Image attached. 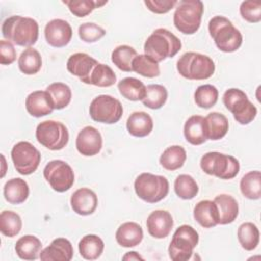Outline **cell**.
I'll list each match as a JSON object with an SVG mask.
<instances>
[{
    "label": "cell",
    "instance_id": "cell-27",
    "mask_svg": "<svg viewBox=\"0 0 261 261\" xmlns=\"http://www.w3.org/2000/svg\"><path fill=\"white\" fill-rule=\"evenodd\" d=\"M186 140L195 146L202 145L207 141L204 117L201 115H192L188 118L184 126Z\"/></svg>",
    "mask_w": 261,
    "mask_h": 261
},
{
    "label": "cell",
    "instance_id": "cell-26",
    "mask_svg": "<svg viewBox=\"0 0 261 261\" xmlns=\"http://www.w3.org/2000/svg\"><path fill=\"white\" fill-rule=\"evenodd\" d=\"M30 194L28 182L19 177L7 180L3 188V195L5 200L13 205L23 203Z\"/></svg>",
    "mask_w": 261,
    "mask_h": 261
},
{
    "label": "cell",
    "instance_id": "cell-45",
    "mask_svg": "<svg viewBox=\"0 0 261 261\" xmlns=\"http://www.w3.org/2000/svg\"><path fill=\"white\" fill-rule=\"evenodd\" d=\"M240 13L242 17L252 23L259 22L261 20V2L248 0L241 3Z\"/></svg>",
    "mask_w": 261,
    "mask_h": 261
},
{
    "label": "cell",
    "instance_id": "cell-8",
    "mask_svg": "<svg viewBox=\"0 0 261 261\" xmlns=\"http://www.w3.org/2000/svg\"><path fill=\"white\" fill-rule=\"evenodd\" d=\"M199 243L197 230L188 224L176 228L168 247L169 258L172 261H187L191 259L193 251Z\"/></svg>",
    "mask_w": 261,
    "mask_h": 261
},
{
    "label": "cell",
    "instance_id": "cell-5",
    "mask_svg": "<svg viewBox=\"0 0 261 261\" xmlns=\"http://www.w3.org/2000/svg\"><path fill=\"white\" fill-rule=\"evenodd\" d=\"M204 4L200 0H182L177 2L173 13V24L185 35L195 34L201 24Z\"/></svg>",
    "mask_w": 261,
    "mask_h": 261
},
{
    "label": "cell",
    "instance_id": "cell-34",
    "mask_svg": "<svg viewBox=\"0 0 261 261\" xmlns=\"http://www.w3.org/2000/svg\"><path fill=\"white\" fill-rule=\"evenodd\" d=\"M238 240L246 251H253L257 248L260 241V232L253 222H244L238 228Z\"/></svg>",
    "mask_w": 261,
    "mask_h": 261
},
{
    "label": "cell",
    "instance_id": "cell-25",
    "mask_svg": "<svg viewBox=\"0 0 261 261\" xmlns=\"http://www.w3.org/2000/svg\"><path fill=\"white\" fill-rule=\"evenodd\" d=\"M207 140L217 141L222 139L228 130V120L225 115L219 112H210L204 117Z\"/></svg>",
    "mask_w": 261,
    "mask_h": 261
},
{
    "label": "cell",
    "instance_id": "cell-40",
    "mask_svg": "<svg viewBox=\"0 0 261 261\" xmlns=\"http://www.w3.org/2000/svg\"><path fill=\"white\" fill-rule=\"evenodd\" d=\"M46 91L51 96L55 109H63L70 103L71 90L66 84L60 82L53 83L47 87Z\"/></svg>",
    "mask_w": 261,
    "mask_h": 261
},
{
    "label": "cell",
    "instance_id": "cell-33",
    "mask_svg": "<svg viewBox=\"0 0 261 261\" xmlns=\"http://www.w3.org/2000/svg\"><path fill=\"white\" fill-rule=\"evenodd\" d=\"M17 63L19 70L22 73L27 75H32L36 74L41 69L42 57L39 51L32 47H29L21 52L20 56L18 57Z\"/></svg>",
    "mask_w": 261,
    "mask_h": 261
},
{
    "label": "cell",
    "instance_id": "cell-13",
    "mask_svg": "<svg viewBox=\"0 0 261 261\" xmlns=\"http://www.w3.org/2000/svg\"><path fill=\"white\" fill-rule=\"evenodd\" d=\"M43 174L50 187L58 193L68 191L74 182L71 166L62 160H52L47 163Z\"/></svg>",
    "mask_w": 261,
    "mask_h": 261
},
{
    "label": "cell",
    "instance_id": "cell-37",
    "mask_svg": "<svg viewBox=\"0 0 261 261\" xmlns=\"http://www.w3.org/2000/svg\"><path fill=\"white\" fill-rule=\"evenodd\" d=\"M132 69L145 77H156L160 74L158 62L146 54H140L134 58Z\"/></svg>",
    "mask_w": 261,
    "mask_h": 261
},
{
    "label": "cell",
    "instance_id": "cell-30",
    "mask_svg": "<svg viewBox=\"0 0 261 261\" xmlns=\"http://www.w3.org/2000/svg\"><path fill=\"white\" fill-rule=\"evenodd\" d=\"M117 88L122 97L130 101H142L146 95V86L144 83L136 77L122 79Z\"/></svg>",
    "mask_w": 261,
    "mask_h": 261
},
{
    "label": "cell",
    "instance_id": "cell-48",
    "mask_svg": "<svg viewBox=\"0 0 261 261\" xmlns=\"http://www.w3.org/2000/svg\"><path fill=\"white\" fill-rule=\"evenodd\" d=\"M123 260H144V258L138 254L137 252L135 251H132V252H127L123 257H122Z\"/></svg>",
    "mask_w": 261,
    "mask_h": 261
},
{
    "label": "cell",
    "instance_id": "cell-19",
    "mask_svg": "<svg viewBox=\"0 0 261 261\" xmlns=\"http://www.w3.org/2000/svg\"><path fill=\"white\" fill-rule=\"evenodd\" d=\"M27 111L34 117L46 116L55 109L51 96L47 91H35L25 99Z\"/></svg>",
    "mask_w": 261,
    "mask_h": 261
},
{
    "label": "cell",
    "instance_id": "cell-11",
    "mask_svg": "<svg viewBox=\"0 0 261 261\" xmlns=\"http://www.w3.org/2000/svg\"><path fill=\"white\" fill-rule=\"evenodd\" d=\"M36 139L47 149L58 151L67 145L69 134L62 122L45 120L38 124L36 128Z\"/></svg>",
    "mask_w": 261,
    "mask_h": 261
},
{
    "label": "cell",
    "instance_id": "cell-7",
    "mask_svg": "<svg viewBox=\"0 0 261 261\" xmlns=\"http://www.w3.org/2000/svg\"><path fill=\"white\" fill-rule=\"evenodd\" d=\"M200 166L205 173L220 179H231L240 171V163L237 158L219 152L204 154L200 160Z\"/></svg>",
    "mask_w": 261,
    "mask_h": 261
},
{
    "label": "cell",
    "instance_id": "cell-3",
    "mask_svg": "<svg viewBox=\"0 0 261 261\" xmlns=\"http://www.w3.org/2000/svg\"><path fill=\"white\" fill-rule=\"evenodd\" d=\"M208 30L216 47L222 52H234L243 43L241 32L224 16L216 15L212 17L208 23Z\"/></svg>",
    "mask_w": 261,
    "mask_h": 261
},
{
    "label": "cell",
    "instance_id": "cell-20",
    "mask_svg": "<svg viewBox=\"0 0 261 261\" xmlns=\"http://www.w3.org/2000/svg\"><path fill=\"white\" fill-rule=\"evenodd\" d=\"M72 256L71 243L65 238H57L41 251L39 258L43 261H70Z\"/></svg>",
    "mask_w": 261,
    "mask_h": 261
},
{
    "label": "cell",
    "instance_id": "cell-32",
    "mask_svg": "<svg viewBox=\"0 0 261 261\" xmlns=\"http://www.w3.org/2000/svg\"><path fill=\"white\" fill-rule=\"evenodd\" d=\"M240 190L244 197L250 200H258L261 197V173L253 170L246 173L240 181Z\"/></svg>",
    "mask_w": 261,
    "mask_h": 261
},
{
    "label": "cell",
    "instance_id": "cell-2",
    "mask_svg": "<svg viewBox=\"0 0 261 261\" xmlns=\"http://www.w3.org/2000/svg\"><path fill=\"white\" fill-rule=\"evenodd\" d=\"M181 49L180 40L166 29H156L145 41L144 52L158 63L175 56Z\"/></svg>",
    "mask_w": 261,
    "mask_h": 261
},
{
    "label": "cell",
    "instance_id": "cell-14",
    "mask_svg": "<svg viewBox=\"0 0 261 261\" xmlns=\"http://www.w3.org/2000/svg\"><path fill=\"white\" fill-rule=\"evenodd\" d=\"M47 43L55 48L66 46L72 37V29L70 24L60 18L50 20L44 30Z\"/></svg>",
    "mask_w": 261,
    "mask_h": 261
},
{
    "label": "cell",
    "instance_id": "cell-22",
    "mask_svg": "<svg viewBox=\"0 0 261 261\" xmlns=\"http://www.w3.org/2000/svg\"><path fill=\"white\" fill-rule=\"evenodd\" d=\"M194 218L203 227L210 228L218 224V209L214 201L203 200L194 208Z\"/></svg>",
    "mask_w": 261,
    "mask_h": 261
},
{
    "label": "cell",
    "instance_id": "cell-16",
    "mask_svg": "<svg viewBox=\"0 0 261 261\" xmlns=\"http://www.w3.org/2000/svg\"><path fill=\"white\" fill-rule=\"evenodd\" d=\"M146 225L150 236L155 239H164L171 231L173 219L168 211L159 209L149 214Z\"/></svg>",
    "mask_w": 261,
    "mask_h": 261
},
{
    "label": "cell",
    "instance_id": "cell-6",
    "mask_svg": "<svg viewBox=\"0 0 261 261\" xmlns=\"http://www.w3.org/2000/svg\"><path fill=\"white\" fill-rule=\"evenodd\" d=\"M137 196L147 203H157L163 200L169 191V182L163 175L144 172L137 176L134 182Z\"/></svg>",
    "mask_w": 261,
    "mask_h": 261
},
{
    "label": "cell",
    "instance_id": "cell-44",
    "mask_svg": "<svg viewBox=\"0 0 261 261\" xmlns=\"http://www.w3.org/2000/svg\"><path fill=\"white\" fill-rule=\"evenodd\" d=\"M106 31L94 22H85L79 27V37L86 43H94L103 38Z\"/></svg>",
    "mask_w": 261,
    "mask_h": 261
},
{
    "label": "cell",
    "instance_id": "cell-17",
    "mask_svg": "<svg viewBox=\"0 0 261 261\" xmlns=\"http://www.w3.org/2000/svg\"><path fill=\"white\" fill-rule=\"evenodd\" d=\"M98 63L99 62L90 55L79 52L69 56L66 62V68L71 74L77 76L81 82L87 84L90 74Z\"/></svg>",
    "mask_w": 261,
    "mask_h": 261
},
{
    "label": "cell",
    "instance_id": "cell-42",
    "mask_svg": "<svg viewBox=\"0 0 261 261\" xmlns=\"http://www.w3.org/2000/svg\"><path fill=\"white\" fill-rule=\"evenodd\" d=\"M196 104L200 108L209 109L213 107L218 100V90L212 85H202L197 88L194 94Z\"/></svg>",
    "mask_w": 261,
    "mask_h": 261
},
{
    "label": "cell",
    "instance_id": "cell-41",
    "mask_svg": "<svg viewBox=\"0 0 261 261\" xmlns=\"http://www.w3.org/2000/svg\"><path fill=\"white\" fill-rule=\"evenodd\" d=\"M174 192L178 198L184 200H191L197 196L199 187L191 175L179 174L174 180Z\"/></svg>",
    "mask_w": 261,
    "mask_h": 261
},
{
    "label": "cell",
    "instance_id": "cell-29",
    "mask_svg": "<svg viewBox=\"0 0 261 261\" xmlns=\"http://www.w3.org/2000/svg\"><path fill=\"white\" fill-rule=\"evenodd\" d=\"M187 159L186 150L178 145H173L166 148L159 158V162L166 170L179 169Z\"/></svg>",
    "mask_w": 261,
    "mask_h": 261
},
{
    "label": "cell",
    "instance_id": "cell-47",
    "mask_svg": "<svg viewBox=\"0 0 261 261\" xmlns=\"http://www.w3.org/2000/svg\"><path fill=\"white\" fill-rule=\"evenodd\" d=\"M16 51L11 42L7 40L0 41V63L2 65H8L15 61Z\"/></svg>",
    "mask_w": 261,
    "mask_h": 261
},
{
    "label": "cell",
    "instance_id": "cell-1",
    "mask_svg": "<svg viewBox=\"0 0 261 261\" xmlns=\"http://www.w3.org/2000/svg\"><path fill=\"white\" fill-rule=\"evenodd\" d=\"M2 36L7 41L22 47L33 46L39 37V24L31 17L12 15L2 23Z\"/></svg>",
    "mask_w": 261,
    "mask_h": 261
},
{
    "label": "cell",
    "instance_id": "cell-10",
    "mask_svg": "<svg viewBox=\"0 0 261 261\" xmlns=\"http://www.w3.org/2000/svg\"><path fill=\"white\" fill-rule=\"evenodd\" d=\"M89 113L91 118L97 122L113 124L121 118L123 108L116 98L110 95H99L92 100Z\"/></svg>",
    "mask_w": 261,
    "mask_h": 261
},
{
    "label": "cell",
    "instance_id": "cell-23",
    "mask_svg": "<svg viewBox=\"0 0 261 261\" xmlns=\"http://www.w3.org/2000/svg\"><path fill=\"white\" fill-rule=\"evenodd\" d=\"M213 201L218 209V224H229L236 220L239 214V204L232 196L221 194Z\"/></svg>",
    "mask_w": 261,
    "mask_h": 261
},
{
    "label": "cell",
    "instance_id": "cell-18",
    "mask_svg": "<svg viewBox=\"0 0 261 261\" xmlns=\"http://www.w3.org/2000/svg\"><path fill=\"white\" fill-rule=\"evenodd\" d=\"M72 210L79 215H90L95 212L98 206V198L94 191L89 188L76 190L70 197Z\"/></svg>",
    "mask_w": 261,
    "mask_h": 261
},
{
    "label": "cell",
    "instance_id": "cell-49",
    "mask_svg": "<svg viewBox=\"0 0 261 261\" xmlns=\"http://www.w3.org/2000/svg\"><path fill=\"white\" fill-rule=\"evenodd\" d=\"M1 159H2V165H3V169H2V173H1V177H3L5 175V166H6V162H5V158L3 155H1Z\"/></svg>",
    "mask_w": 261,
    "mask_h": 261
},
{
    "label": "cell",
    "instance_id": "cell-35",
    "mask_svg": "<svg viewBox=\"0 0 261 261\" xmlns=\"http://www.w3.org/2000/svg\"><path fill=\"white\" fill-rule=\"evenodd\" d=\"M116 82V75L112 68L106 64L98 63L89 76L88 85H94L101 88L111 87Z\"/></svg>",
    "mask_w": 261,
    "mask_h": 261
},
{
    "label": "cell",
    "instance_id": "cell-21",
    "mask_svg": "<svg viewBox=\"0 0 261 261\" xmlns=\"http://www.w3.org/2000/svg\"><path fill=\"white\" fill-rule=\"evenodd\" d=\"M143 228L136 222H124L117 228L115 240L117 244L124 248H132L139 245L143 240Z\"/></svg>",
    "mask_w": 261,
    "mask_h": 261
},
{
    "label": "cell",
    "instance_id": "cell-38",
    "mask_svg": "<svg viewBox=\"0 0 261 261\" xmlns=\"http://www.w3.org/2000/svg\"><path fill=\"white\" fill-rule=\"evenodd\" d=\"M167 90L164 86L152 84L146 87V95L143 104L150 109H160L167 100Z\"/></svg>",
    "mask_w": 261,
    "mask_h": 261
},
{
    "label": "cell",
    "instance_id": "cell-43",
    "mask_svg": "<svg viewBox=\"0 0 261 261\" xmlns=\"http://www.w3.org/2000/svg\"><path fill=\"white\" fill-rule=\"evenodd\" d=\"M63 3L68 7L69 11L77 16L84 17L90 14L95 8H98L107 3V1H94V0H71L63 1Z\"/></svg>",
    "mask_w": 261,
    "mask_h": 261
},
{
    "label": "cell",
    "instance_id": "cell-36",
    "mask_svg": "<svg viewBox=\"0 0 261 261\" xmlns=\"http://www.w3.org/2000/svg\"><path fill=\"white\" fill-rule=\"evenodd\" d=\"M137 51L128 45L117 46L111 53V61L114 65L125 72L133 71L132 62L137 56Z\"/></svg>",
    "mask_w": 261,
    "mask_h": 261
},
{
    "label": "cell",
    "instance_id": "cell-4",
    "mask_svg": "<svg viewBox=\"0 0 261 261\" xmlns=\"http://www.w3.org/2000/svg\"><path fill=\"white\" fill-rule=\"evenodd\" d=\"M178 73L188 80H207L215 71V64L212 58L207 55L187 52L182 54L176 62Z\"/></svg>",
    "mask_w": 261,
    "mask_h": 261
},
{
    "label": "cell",
    "instance_id": "cell-24",
    "mask_svg": "<svg viewBox=\"0 0 261 261\" xmlns=\"http://www.w3.org/2000/svg\"><path fill=\"white\" fill-rule=\"evenodd\" d=\"M126 128L129 135L134 137H147L153 129L152 117L144 111L133 112L126 120Z\"/></svg>",
    "mask_w": 261,
    "mask_h": 261
},
{
    "label": "cell",
    "instance_id": "cell-31",
    "mask_svg": "<svg viewBox=\"0 0 261 261\" xmlns=\"http://www.w3.org/2000/svg\"><path fill=\"white\" fill-rule=\"evenodd\" d=\"M104 250V242L96 234H87L79 242V251L86 260L98 259Z\"/></svg>",
    "mask_w": 261,
    "mask_h": 261
},
{
    "label": "cell",
    "instance_id": "cell-28",
    "mask_svg": "<svg viewBox=\"0 0 261 261\" xmlns=\"http://www.w3.org/2000/svg\"><path fill=\"white\" fill-rule=\"evenodd\" d=\"M14 249L20 259L36 260L40 257L42 243L37 237L25 234L16 241Z\"/></svg>",
    "mask_w": 261,
    "mask_h": 261
},
{
    "label": "cell",
    "instance_id": "cell-12",
    "mask_svg": "<svg viewBox=\"0 0 261 261\" xmlns=\"http://www.w3.org/2000/svg\"><path fill=\"white\" fill-rule=\"evenodd\" d=\"M11 159L18 173L29 175L37 170L41 162V154L33 144L21 141L12 147Z\"/></svg>",
    "mask_w": 261,
    "mask_h": 261
},
{
    "label": "cell",
    "instance_id": "cell-39",
    "mask_svg": "<svg viewBox=\"0 0 261 261\" xmlns=\"http://www.w3.org/2000/svg\"><path fill=\"white\" fill-rule=\"evenodd\" d=\"M22 227L20 216L11 210H4L0 214V231L8 238H13L19 233Z\"/></svg>",
    "mask_w": 261,
    "mask_h": 261
},
{
    "label": "cell",
    "instance_id": "cell-9",
    "mask_svg": "<svg viewBox=\"0 0 261 261\" xmlns=\"http://www.w3.org/2000/svg\"><path fill=\"white\" fill-rule=\"evenodd\" d=\"M222 101L228 111L240 124H249L257 115L256 106L248 99L245 92L240 89L231 88L224 92Z\"/></svg>",
    "mask_w": 261,
    "mask_h": 261
},
{
    "label": "cell",
    "instance_id": "cell-46",
    "mask_svg": "<svg viewBox=\"0 0 261 261\" xmlns=\"http://www.w3.org/2000/svg\"><path fill=\"white\" fill-rule=\"evenodd\" d=\"M147 8L157 14L167 13L171 8H173L177 1L175 0H145L144 1Z\"/></svg>",
    "mask_w": 261,
    "mask_h": 261
},
{
    "label": "cell",
    "instance_id": "cell-15",
    "mask_svg": "<svg viewBox=\"0 0 261 261\" xmlns=\"http://www.w3.org/2000/svg\"><path fill=\"white\" fill-rule=\"evenodd\" d=\"M102 136L100 132L94 126H85L77 134L75 140V147L83 156L91 157L97 155L102 149Z\"/></svg>",
    "mask_w": 261,
    "mask_h": 261
}]
</instances>
